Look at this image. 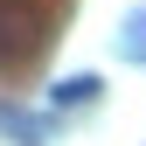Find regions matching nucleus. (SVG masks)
I'll list each match as a JSON object with an SVG mask.
<instances>
[{"mask_svg": "<svg viewBox=\"0 0 146 146\" xmlns=\"http://www.w3.org/2000/svg\"><path fill=\"white\" fill-rule=\"evenodd\" d=\"M42 35H49V21L35 0H0V56H28Z\"/></svg>", "mask_w": 146, "mask_h": 146, "instance_id": "nucleus-1", "label": "nucleus"}, {"mask_svg": "<svg viewBox=\"0 0 146 146\" xmlns=\"http://www.w3.org/2000/svg\"><path fill=\"white\" fill-rule=\"evenodd\" d=\"M90 98H98V77H56L49 84V104H56V111L63 104H90Z\"/></svg>", "mask_w": 146, "mask_h": 146, "instance_id": "nucleus-2", "label": "nucleus"}]
</instances>
